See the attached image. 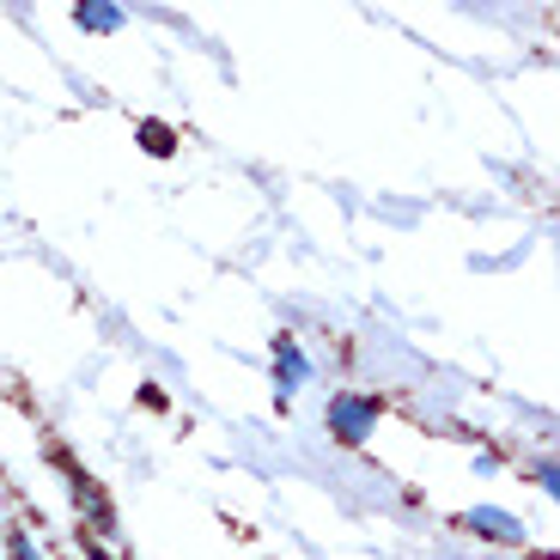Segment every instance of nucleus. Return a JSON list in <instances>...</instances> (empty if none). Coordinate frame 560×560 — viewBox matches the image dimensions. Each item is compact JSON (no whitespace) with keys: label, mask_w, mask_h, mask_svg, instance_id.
Segmentation results:
<instances>
[{"label":"nucleus","mask_w":560,"mask_h":560,"mask_svg":"<svg viewBox=\"0 0 560 560\" xmlns=\"http://www.w3.org/2000/svg\"><path fill=\"white\" fill-rule=\"evenodd\" d=\"M336 427L348 439H365V427H372V402H336Z\"/></svg>","instance_id":"obj_1"}]
</instances>
